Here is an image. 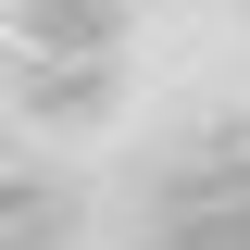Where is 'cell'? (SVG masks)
I'll return each instance as SVG.
<instances>
[{"mask_svg": "<svg viewBox=\"0 0 250 250\" xmlns=\"http://www.w3.org/2000/svg\"><path fill=\"white\" fill-rule=\"evenodd\" d=\"M250 200V125H200L188 150L150 163V225H188V213H238Z\"/></svg>", "mask_w": 250, "mask_h": 250, "instance_id": "obj_1", "label": "cell"}, {"mask_svg": "<svg viewBox=\"0 0 250 250\" xmlns=\"http://www.w3.org/2000/svg\"><path fill=\"white\" fill-rule=\"evenodd\" d=\"M13 38H25V62H113L138 38V13H113V0H25Z\"/></svg>", "mask_w": 250, "mask_h": 250, "instance_id": "obj_2", "label": "cell"}, {"mask_svg": "<svg viewBox=\"0 0 250 250\" xmlns=\"http://www.w3.org/2000/svg\"><path fill=\"white\" fill-rule=\"evenodd\" d=\"M13 113H38V125H100V113H113V62H13Z\"/></svg>", "mask_w": 250, "mask_h": 250, "instance_id": "obj_3", "label": "cell"}, {"mask_svg": "<svg viewBox=\"0 0 250 250\" xmlns=\"http://www.w3.org/2000/svg\"><path fill=\"white\" fill-rule=\"evenodd\" d=\"M75 225H88L75 175H0V250H62Z\"/></svg>", "mask_w": 250, "mask_h": 250, "instance_id": "obj_4", "label": "cell"}, {"mask_svg": "<svg viewBox=\"0 0 250 250\" xmlns=\"http://www.w3.org/2000/svg\"><path fill=\"white\" fill-rule=\"evenodd\" d=\"M150 250H250V200H238V213H188V225H150Z\"/></svg>", "mask_w": 250, "mask_h": 250, "instance_id": "obj_5", "label": "cell"}]
</instances>
